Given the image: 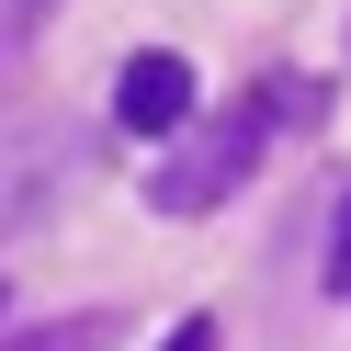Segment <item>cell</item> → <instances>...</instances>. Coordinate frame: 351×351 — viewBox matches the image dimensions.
Returning <instances> with one entry per match:
<instances>
[{
	"instance_id": "1",
	"label": "cell",
	"mask_w": 351,
	"mask_h": 351,
	"mask_svg": "<svg viewBox=\"0 0 351 351\" xmlns=\"http://www.w3.org/2000/svg\"><path fill=\"white\" fill-rule=\"evenodd\" d=\"M261 136H272V114H261V102H227V114L182 125V136H170V159L147 170V204H159V215H215V204L261 170Z\"/></svg>"
},
{
	"instance_id": "2",
	"label": "cell",
	"mask_w": 351,
	"mask_h": 351,
	"mask_svg": "<svg viewBox=\"0 0 351 351\" xmlns=\"http://www.w3.org/2000/svg\"><path fill=\"white\" fill-rule=\"evenodd\" d=\"M193 102H204V80H193V57H170V46H136L114 69V125L125 136H182Z\"/></svg>"
},
{
	"instance_id": "3",
	"label": "cell",
	"mask_w": 351,
	"mask_h": 351,
	"mask_svg": "<svg viewBox=\"0 0 351 351\" xmlns=\"http://www.w3.org/2000/svg\"><path fill=\"white\" fill-rule=\"evenodd\" d=\"M114 340V317H34V328H12L0 351H102Z\"/></svg>"
},
{
	"instance_id": "4",
	"label": "cell",
	"mask_w": 351,
	"mask_h": 351,
	"mask_svg": "<svg viewBox=\"0 0 351 351\" xmlns=\"http://www.w3.org/2000/svg\"><path fill=\"white\" fill-rule=\"evenodd\" d=\"M328 295H351V204H340V227H328Z\"/></svg>"
},
{
	"instance_id": "5",
	"label": "cell",
	"mask_w": 351,
	"mask_h": 351,
	"mask_svg": "<svg viewBox=\"0 0 351 351\" xmlns=\"http://www.w3.org/2000/svg\"><path fill=\"white\" fill-rule=\"evenodd\" d=\"M159 351H215V317H182V328H170Z\"/></svg>"
}]
</instances>
